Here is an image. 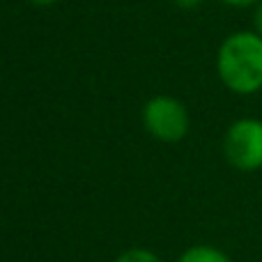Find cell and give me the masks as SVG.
I'll return each mask as SVG.
<instances>
[{"instance_id": "cell-3", "label": "cell", "mask_w": 262, "mask_h": 262, "mask_svg": "<svg viewBox=\"0 0 262 262\" xmlns=\"http://www.w3.org/2000/svg\"><path fill=\"white\" fill-rule=\"evenodd\" d=\"M143 124L152 138L161 140V143H180L189 134L191 120H189V111L180 99L159 95L152 97L145 104Z\"/></svg>"}, {"instance_id": "cell-1", "label": "cell", "mask_w": 262, "mask_h": 262, "mask_svg": "<svg viewBox=\"0 0 262 262\" xmlns=\"http://www.w3.org/2000/svg\"><path fill=\"white\" fill-rule=\"evenodd\" d=\"M216 74L230 92L242 97L262 90V35L237 30L221 41L216 53Z\"/></svg>"}, {"instance_id": "cell-2", "label": "cell", "mask_w": 262, "mask_h": 262, "mask_svg": "<svg viewBox=\"0 0 262 262\" xmlns=\"http://www.w3.org/2000/svg\"><path fill=\"white\" fill-rule=\"evenodd\" d=\"M223 154L228 163L242 172L262 168V120L239 118L223 136Z\"/></svg>"}, {"instance_id": "cell-9", "label": "cell", "mask_w": 262, "mask_h": 262, "mask_svg": "<svg viewBox=\"0 0 262 262\" xmlns=\"http://www.w3.org/2000/svg\"><path fill=\"white\" fill-rule=\"evenodd\" d=\"M32 5H41V7H46V5H53V3H58V0H30Z\"/></svg>"}, {"instance_id": "cell-4", "label": "cell", "mask_w": 262, "mask_h": 262, "mask_svg": "<svg viewBox=\"0 0 262 262\" xmlns=\"http://www.w3.org/2000/svg\"><path fill=\"white\" fill-rule=\"evenodd\" d=\"M180 262H232V258L223 253L221 249H216V246L195 244V246H189L180 255Z\"/></svg>"}, {"instance_id": "cell-5", "label": "cell", "mask_w": 262, "mask_h": 262, "mask_svg": "<svg viewBox=\"0 0 262 262\" xmlns=\"http://www.w3.org/2000/svg\"><path fill=\"white\" fill-rule=\"evenodd\" d=\"M115 262H163V260L159 258L157 253L147 251V249H129V251H124Z\"/></svg>"}, {"instance_id": "cell-7", "label": "cell", "mask_w": 262, "mask_h": 262, "mask_svg": "<svg viewBox=\"0 0 262 262\" xmlns=\"http://www.w3.org/2000/svg\"><path fill=\"white\" fill-rule=\"evenodd\" d=\"M253 26H255V32L262 35V0L255 5V16H253Z\"/></svg>"}, {"instance_id": "cell-8", "label": "cell", "mask_w": 262, "mask_h": 262, "mask_svg": "<svg viewBox=\"0 0 262 262\" xmlns=\"http://www.w3.org/2000/svg\"><path fill=\"white\" fill-rule=\"evenodd\" d=\"M172 3H175L177 7H184V9H193V7H198V5H203L205 0H172Z\"/></svg>"}, {"instance_id": "cell-6", "label": "cell", "mask_w": 262, "mask_h": 262, "mask_svg": "<svg viewBox=\"0 0 262 262\" xmlns=\"http://www.w3.org/2000/svg\"><path fill=\"white\" fill-rule=\"evenodd\" d=\"M221 3L228 5V7H253L260 0H221Z\"/></svg>"}]
</instances>
